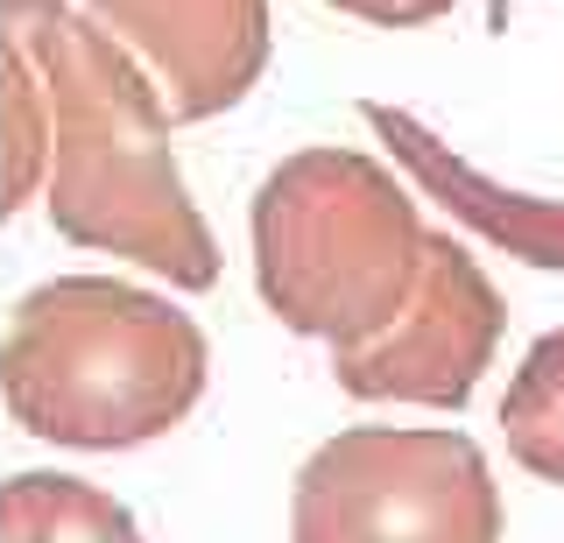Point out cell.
Segmentation results:
<instances>
[{"label": "cell", "mask_w": 564, "mask_h": 543, "mask_svg": "<svg viewBox=\"0 0 564 543\" xmlns=\"http://www.w3.org/2000/svg\"><path fill=\"white\" fill-rule=\"evenodd\" d=\"M205 367V332L170 296L113 275H57L8 311L0 402L43 445L128 452L198 410Z\"/></svg>", "instance_id": "2"}, {"label": "cell", "mask_w": 564, "mask_h": 543, "mask_svg": "<svg viewBox=\"0 0 564 543\" xmlns=\"http://www.w3.org/2000/svg\"><path fill=\"white\" fill-rule=\"evenodd\" d=\"M360 120L388 142V155L410 170V184L423 191V198H437L458 226H466V234H480L487 248L516 254L522 269L564 275V205L557 198H529V191L494 184L487 170H473L466 155H452V142H437V134L423 128L416 113H402V107L367 99Z\"/></svg>", "instance_id": "7"}, {"label": "cell", "mask_w": 564, "mask_h": 543, "mask_svg": "<svg viewBox=\"0 0 564 543\" xmlns=\"http://www.w3.org/2000/svg\"><path fill=\"white\" fill-rule=\"evenodd\" d=\"M113 43L149 64L170 120L240 107L269 72V0H85Z\"/></svg>", "instance_id": "6"}, {"label": "cell", "mask_w": 564, "mask_h": 543, "mask_svg": "<svg viewBox=\"0 0 564 543\" xmlns=\"http://www.w3.org/2000/svg\"><path fill=\"white\" fill-rule=\"evenodd\" d=\"M501 290L452 234H423V269L410 304L375 339L332 346V381L352 402H423V410H466L501 346Z\"/></svg>", "instance_id": "5"}, {"label": "cell", "mask_w": 564, "mask_h": 543, "mask_svg": "<svg viewBox=\"0 0 564 543\" xmlns=\"http://www.w3.org/2000/svg\"><path fill=\"white\" fill-rule=\"evenodd\" d=\"M0 543H141V530L78 473H14L0 487Z\"/></svg>", "instance_id": "8"}, {"label": "cell", "mask_w": 564, "mask_h": 543, "mask_svg": "<svg viewBox=\"0 0 564 543\" xmlns=\"http://www.w3.org/2000/svg\"><path fill=\"white\" fill-rule=\"evenodd\" d=\"M0 43L35 72L50 107L43 213L64 240L128 254L170 290H212L219 248L170 155L163 93L93 14L64 0H0Z\"/></svg>", "instance_id": "1"}, {"label": "cell", "mask_w": 564, "mask_h": 543, "mask_svg": "<svg viewBox=\"0 0 564 543\" xmlns=\"http://www.w3.org/2000/svg\"><path fill=\"white\" fill-rule=\"evenodd\" d=\"M325 8L352 14V22H375V29H423L437 14H452L458 0H325Z\"/></svg>", "instance_id": "11"}, {"label": "cell", "mask_w": 564, "mask_h": 543, "mask_svg": "<svg viewBox=\"0 0 564 543\" xmlns=\"http://www.w3.org/2000/svg\"><path fill=\"white\" fill-rule=\"evenodd\" d=\"M290 543H501V487L466 431L352 424L296 466Z\"/></svg>", "instance_id": "4"}, {"label": "cell", "mask_w": 564, "mask_h": 543, "mask_svg": "<svg viewBox=\"0 0 564 543\" xmlns=\"http://www.w3.org/2000/svg\"><path fill=\"white\" fill-rule=\"evenodd\" d=\"M508 8H516V0H487V29L494 36H508Z\"/></svg>", "instance_id": "12"}, {"label": "cell", "mask_w": 564, "mask_h": 543, "mask_svg": "<svg viewBox=\"0 0 564 543\" xmlns=\"http://www.w3.org/2000/svg\"><path fill=\"white\" fill-rule=\"evenodd\" d=\"M50 163V107H43V85L8 43H0V219L22 213L43 184Z\"/></svg>", "instance_id": "10"}, {"label": "cell", "mask_w": 564, "mask_h": 543, "mask_svg": "<svg viewBox=\"0 0 564 543\" xmlns=\"http://www.w3.org/2000/svg\"><path fill=\"white\" fill-rule=\"evenodd\" d=\"M501 431H508V459L522 473L564 487V332H543L522 354L516 381L501 395Z\"/></svg>", "instance_id": "9"}, {"label": "cell", "mask_w": 564, "mask_h": 543, "mask_svg": "<svg viewBox=\"0 0 564 543\" xmlns=\"http://www.w3.org/2000/svg\"><path fill=\"white\" fill-rule=\"evenodd\" d=\"M254 290L275 325L360 346L410 304L423 219L395 170L360 149H304L254 191Z\"/></svg>", "instance_id": "3"}]
</instances>
